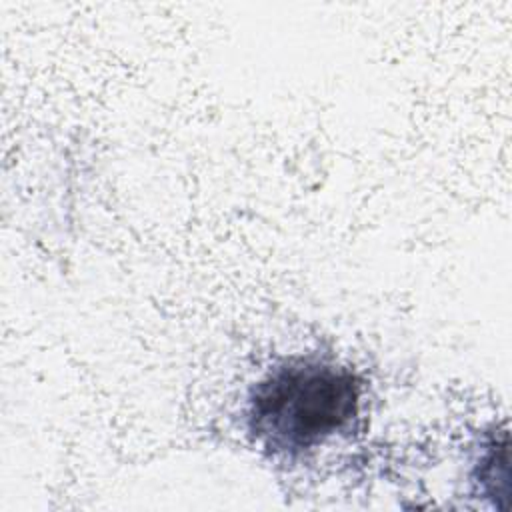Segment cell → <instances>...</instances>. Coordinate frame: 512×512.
<instances>
[{"label":"cell","mask_w":512,"mask_h":512,"mask_svg":"<svg viewBox=\"0 0 512 512\" xmlns=\"http://www.w3.org/2000/svg\"><path fill=\"white\" fill-rule=\"evenodd\" d=\"M362 382L336 360L294 356L270 368L248 392L250 438L272 456L298 458L348 432L360 414Z\"/></svg>","instance_id":"obj_1"},{"label":"cell","mask_w":512,"mask_h":512,"mask_svg":"<svg viewBox=\"0 0 512 512\" xmlns=\"http://www.w3.org/2000/svg\"><path fill=\"white\" fill-rule=\"evenodd\" d=\"M470 482L474 496L490 500L494 508H508V440L506 432L500 436L494 432L486 434L480 452L474 460Z\"/></svg>","instance_id":"obj_2"}]
</instances>
